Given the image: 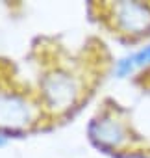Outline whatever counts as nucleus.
Wrapping results in <instances>:
<instances>
[{"mask_svg":"<svg viewBox=\"0 0 150 158\" xmlns=\"http://www.w3.org/2000/svg\"><path fill=\"white\" fill-rule=\"evenodd\" d=\"M32 110L19 95H0V127L22 128L30 123Z\"/></svg>","mask_w":150,"mask_h":158,"instance_id":"nucleus-3","label":"nucleus"},{"mask_svg":"<svg viewBox=\"0 0 150 158\" xmlns=\"http://www.w3.org/2000/svg\"><path fill=\"white\" fill-rule=\"evenodd\" d=\"M119 26L128 34H143L150 30V8L141 2H120L115 6Z\"/></svg>","mask_w":150,"mask_h":158,"instance_id":"nucleus-2","label":"nucleus"},{"mask_svg":"<svg viewBox=\"0 0 150 158\" xmlns=\"http://www.w3.org/2000/svg\"><path fill=\"white\" fill-rule=\"evenodd\" d=\"M133 69H135V65H133L132 56H126V58H122V60L117 63V74H119V76H126V74H130Z\"/></svg>","mask_w":150,"mask_h":158,"instance_id":"nucleus-6","label":"nucleus"},{"mask_svg":"<svg viewBox=\"0 0 150 158\" xmlns=\"http://www.w3.org/2000/svg\"><path fill=\"white\" fill-rule=\"evenodd\" d=\"M132 60H133V65L135 67H143V65L150 63V45L144 47V48H141L139 52L132 54Z\"/></svg>","mask_w":150,"mask_h":158,"instance_id":"nucleus-5","label":"nucleus"},{"mask_svg":"<svg viewBox=\"0 0 150 158\" xmlns=\"http://www.w3.org/2000/svg\"><path fill=\"white\" fill-rule=\"evenodd\" d=\"M43 91L48 104L56 110H65L72 106L74 99H76V84L65 73H54L46 76L43 84Z\"/></svg>","mask_w":150,"mask_h":158,"instance_id":"nucleus-1","label":"nucleus"},{"mask_svg":"<svg viewBox=\"0 0 150 158\" xmlns=\"http://www.w3.org/2000/svg\"><path fill=\"white\" fill-rule=\"evenodd\" d=\"M89 134L95 141L108 145V147H117L122 139H124V128L119 121L111 119V117H104V119H97L91 123L89 127Z\"/></svg>","mask_w":150,"mask_h":158,"instance_id":"nucleus-4","label":"nucleus"}]
</instances>
